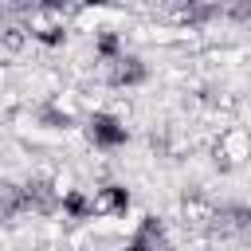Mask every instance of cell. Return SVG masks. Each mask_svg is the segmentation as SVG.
I'll use <instances>...</instances> for the list:
<instances>
[{
    "label": "cell",
    "mask_w": 251,
    "mask_h": 251,
    "mask_svg": "<svg viewBox=\"0 0 251 251\" xmlns=\"http://www.w3.org/2000/svg\"><path fill=\"white\" fill-rule=\"evenodd\" d=\"M39 4H43V8H63L67 0H39Z\"/></svg>",
    "instance_id": "5"
},
{
    "label": "cell",
    "mask_w": 251,
    "mask_h": 251,
    "mask_svg": "<svg viewBox=\"0 0 251 251\" xmlns=\"http://www.w3.org/2000/svg\"><path fill=\"white\" fill-rule=\"evenodd\" d=\"M141 78H145V67L137 59H118V67H114V82L118 86H129V82H141Z\"/></svg>",
    "instance_id": "3"
},
{
    "label": "cell",
    "mask_w": 251,
    "mask_h": 251,
    "mask_svg": "<svg viewBox=\"0 0 251 251\" xmlns=\"http://www.w3.org/2000/svg\"><path fill=\"white\" fill-rule=\"evenodd\" d=\"M235 16H239V20H251V0H239V8H235Z\"/></svg>",
    "instance_id": "4"
},
{
    "label": "cell",
    "mask_w": 251,
    "mask_h": 251,
    "mask_svg": "<svg viewBox=\"0 0 251 251\" xmlns=\"http://www.w3.org/2000/svg\"><path fill=\"white\" fill-rule=\"evenodd\" d=\"M126 204H129L126 188H114V184H110V188H102V192L94 196L90 208H94V212H126Z\"/></svg>",
    "instance_id": "2"
},
{
    "label": "cell",
    "mask_w": 251,
    "mask_h": 251,
    "mask_svg": "<svg viewBox=\"0 0 251 251\" xmlns=\"http://www.w3.org/2000/svg\"><path fill=\"white\" fill-rule=\"evenodd\" d=\"M90 137H94L98 145H118V141H126V129H122L114 118H94V122H90Z\"/></svg>",
    "instance_id": "1"
},
{
    "label": "cell",
    "mask_w": 251,
    "mask_h": 251,
    "mask_svg": "<svg viewBox=\"0 0 251 251\" xmlns=\"http://www.w3.org/2000/svg\"><path fill=\"white\" fill-rule=\"evenodd\" d=\"M247 224H251V212H247Z\"/></svg>",
    "instance_id": "7"
},
{
    "label": "cell",
    "mask_w": 251,
    "mask_h": 251,
    "mask_svg": "<svg viewBox=\"0 0 251 251\" xmlns=\"http://www.w3.org/2000/svg\"><path fill=\"white\" fill-rule=\"evenodd\" d=\"M86 4H106V0H86Z\"/></svg>",
    "instance_id": "6"
}]
</instances>
